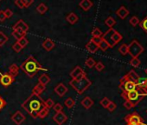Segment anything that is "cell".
<instances>
[{"label": "cell", "mask_w": 147, "mask_h": 125, "mask_svg": "<svg viewBox=\"0 0 147 125\" xmlns=\"http://www.w3.org/2000/svg\"><path fill=\"white\" fill-rule=\"evenodd\" d=\"M5 17H6V18H11L12 17V15H13V12H12V11L11 10V9H5Z\"/></svg>", "instance_id": "cell-48"}, {"label": "cell", "mask_w": 147, "mask_h": 125, "mask_svg": "<svg viewBox=\"0 0 147 125\" xmlns=\"http://www.w3.org/2000/svg\"><path fill=\"white\" fill-rule=\"evenodd\" d=\"M14 81H15V77H13L10 73H5L0 75V84L4 87H8L11 85Z\"/></svg>", "instance_id": "cell-7"}, {"label": "cell", "mask_w": 147, "mask_h": 125, "mask_svg": "<svg viewBox=\"0 0 147 125\" xmlns=\"http://www.w3.org/2000/svg\"><path fill=\"white\" fill-rule=\"evenodd\" d=\"M8 37L3 31H0V46H3L4 44H5L8 42Z\"/></svg>", "instance_id": "cell-30"}, {"label": "cell", "mask_w": 147, "mask_h": 125, "mask_svg": "<svg viewBox=\"0 0 147 125\" xmlns=\"http://www.w3.org/2000/svg\"><path fill=\"white\" fill-rule=\"evenodd\" d=\"M42 47L45 50L47 51H50L51 50H53V48L55 47V42L52 39L49 38H46L43 42H42Z\"/></svg>", "instance_id": "cell-17"}, {"label": "cell", "mask_w": 147, "mask_h": 125, "mask_svg": "<svg viewBox=\"0 0 147 125\" xmlns=\"http://www.w3.org/2000/svg\"><path fill=\"white\" fill-rule=\"evenodd\" d=\"M70 77H72V79H76V80H79L83 78L86 76V72L82 69V67L80 66H76L75 69H74L71 72H70Z\"/></svg>", "instance_id": "cell-9"}, {"label": "cell", "mask_w": 147, "mask_h": 125, "mask_svg": "<svg viewBox=\"0 0 147 125\" xmlns=\"http://www.w3.org/2000/svg\"><path fill=\"white\" fill-rule=\"evenodd\" d=\"M45 89H46V86L45 85H42V84H37L34 88H33V90H32V93L33 94H36V95H37V96H40L44 90H45Z\"/></svg>", "instance_id": "cell-20"}, {"label": "cell", "mask_w": 147, "mask_h": 125, "mask_svg": "<svg viewBox=\"0 0 147 125\" xmlns=\"http://www.w3.org/2000/svg\"><path fill=\"white\" fill-rule=\"evenodd\" d=\"M85 65H86L88 68H93V67H94V66H95L96 62L94 61V58H92V57H88V58L86 60V62H85Z\"/></svg>", "instance_id": "cell-34"}, {"label": "cell", "mask_w": 147, "mask_h": 125, "mask_svg": "<svg viewBox=\"0 0 147 125\" xmlns=\"http://www.w3.org/2000/svg\"><path fill=\"white\" fill-rule=\"evenodd\" d=\"M64 104L66 105V107H67V108H68V109H72L74 106H75L76 102H75V100H74L73 98L69 97V98H67V99H66V100H65Z\"/></svg>", "instance_id": "cell-31"}, {"label": "cell", "mask_w": 147, "mask_h": 125, "mask_svg": "<svg viewBox=\"0 0 147 125\" xmlns=\"http://www.w3.org/2000/svg\"><path fill=\"white\" fill-rule=\"evenodd\" d=\"M20 69L30 78L34 77L40 71H47L32 56H29L24 62H22Z\"/></svg>", "instance_id": "cell-2"}, {"label": "cell", "mask_w": 147, "mask_h": 125, "mask_svg": "<svg viewBox=\"0 0 147 125\" xmlns=\"http://www.w3.org/2000/svg\"><path fill=\"white\" fill-rule=\"evenodd\" d=\"M22 108L27 111L31 117L37 118L39 111L44 107V101L36 94L31 93V95L22 103Z\"/></svg>", "instance_id": "cell-1"}, {"label": "cell", "mask_w": 147, "mask_h": 125, "mask_svg": "<svg viewBox=\"0 0 147 125\" xmlns=\"http://www.w3.org/2000/svg\"><path fill=\"white\" fill-rule=\"evenodd\" d=\"M69 84L73 87V89L75 90L79 95H82L91 86L92 82L87 77H84L83 78L79 79V80L72 79L69 82Z\"/></svg>", "instance_id": "cell-3"}, {"label": "cell", "mask_w": 147, "mask_h": 125, "mask_svg": "<svg viewBox=\"0 0 147 125\" xmlns=\"http://www.w3.org/2000/svg\"><path fill=\"white\" fill-rule=\"evenodd\" d=\"M121 96H122L123 98L125 99V101L130 102V103L132 104L133 107H135V106H136V105H137V104L144 97V96H142V95L137 90V89H136L135 90H132V91L128 92V93H123V92H122Z\"/></svg>", "instance_id": "cell-4"}, {"label": "cell", "mask_w": 147, "mask_h": 125, "mask_svg": "<svg viewBox=\"0 0 147 125\" xmlns=\"http://www.w3.org/2000/svg\"><path fill=\"white\" fill-rule=\"evenodd\" d=\"M92 40H93L95 43L99 44L100 42L101 41V37H92Z\"/></svg>", "instance_id": "cell-52"}, {"label": "cell", "mask_w": 147, "mask_h": 125, "mask_svg": "<svg viewBox=\"0 0 147 125\" xmlns=\"http://www.w3.org/2000/svg\"><path fill=\"white\" fill-rule=\"evenodd\" d=\"M137 86L138 87H142V88H147V78L144 77H138L137 82Z\"/></svg>", "instance_id": "cell-26"}, {"label": "cell", "mask_w": 147, "mask_h": 125, "mask_svg": "<svg viewBox=\"0 0 147 125\" xmlns=\"http://www.w3.org/2000/svg\"><path fill=\"white\" fill-rule=\"evenodd\" d=\"M140 64H141V62H140V60L138 57H132L131 59V61H130V65L131 66L135 67V68L138 67L140 65Z\"/></svg>", "instance_id": "cell-36"}, {"label": "cell", "mask_w": 147, "mask_h": 125, "mask_svg": "<svg viewBox=\"0 0 147 125\" xmlns=\"http://www.w3.org/2000/svg\"><path fill=\"white\" fill-rule=\"evenodd\" d=\"M6 19L5 14L4 11H0V22H4Z\"/></svg>", "instance_id": "cell-50"}, {"label": "cell", "mask_w": 147, "mask_h": 125, "mask_svg": "<svg viewBox=\"0 0 147 125\" xmlns=\"http://www.w3.org/2000/svg\"><path fill=\"white\" fill-rule=\"evenodd\" d=\"M123 37L120 33H119L118 31H114L113 34L111 36V38H110V45H111V48H113V46H115L117 43H119L121 40H122Z\"/></svg>", "instance_id": "cell-12"}, {"label": "cell", "mask_w": 147, "mask_h": 125, "mask_svg": "<svg viewBox=\"0 0 147 125\" xmlns=\"http://www.w3.org/2000/svg\"><path fill=\"white\" fill-rule=\"evenodd\" d=\"M55 92L59 96H63L67 92V88L63 84H59L56 87H55Z\"/></svg>", "instance_id": "cell-14"}, {"label": "cell", "mask_w": 147, "mask_h": 125, "mask_svg": "<svg viewBox=\"0 0 147 125\" xmlns=\"http://www.w3.org/2000/svg\"><path fill=\"white\" fill-rule=\"evenodd\" d=\"M125 120L126 121L127 123H133V124H137V125H143V119L142 117L137 114L136 112L128 115L125 116Z\"/></svg>", "instance_id": "cell-8"}, {"label": "cell", "mask_w": 147, "mask_h": 125, "mask_svg": "<svg viewBox=\"0 0 147 125\" xmlns=\"http://www.w3.org/2000/svg\"><path fill=\"white\" fill-rule=\"evenodd\" d=\"M53 109H54V110L55 111V113H58V112L62 111L63 107H62V105H61V103H55V104H54Z\"/></svg>", "instance_id": "cell-42"}, {"label": "cell", "mask_w": 147, "mask_h": 125, "mask_svg": "<svg viewBox=\"0 0 147 125\" xmlns=\"http://www.w3.org/2000/svg\"><path fill=\"white\" fill-rule=\"evenodd\" d=\"M139 26L143 31H144L147 33V16L142 21L139 22Z\"/></svg>", "instance_id": "cell-37"}, {"label": "cell", "mask_w": 147, "mask_h": 125, "mask_svg": "<svg viewBox=\"0 0 147 125\" xmlns=\"http://www.w3.org/2000/svg\"><path fill=\"white\" fill-rule=\"evenodd\" d=\"M54 104H55V103H54V101L51 98H49L46 101H44V107L48 108L49 109H51V108H53Z\"/></svg>", "instance_id": "cell-40"}, {"label": "cell", "mask_w": 147, "mask_h": 125, "mask_svg": "<svg viewBox=\"0 0 147 125\" xmlns=\"http://www.w3.org/2000/svg\"><path fill=\"white\" fill-rule=\"evenodd\" d=\"M49 112V109L48 108H46V107H43V108L39 111L38 117L42 119V118H44V117H46V116L48 115Z\"/></svg>", "instance_id": "cell-33"}, {"label": "cell", "mask_w": 147, "mask_h": 125, "mask_svg": "<svg viewBox=\"0 0 147 125\" xmlns=\"http://www.w3.org/2000/svg\"><path fill=\"white\" fill-rule=\"evenodd\" d=\"M126 77L129 78V79H131V81H133V82H137V80H138V78L139 77H138V75L134 71H131L128 74H126Z\"/></svg>", "instance_id": "cell-29"}, {"label": "cell", "mask_w": 147, "mask_h": 125, "mask_svg": "<svg viewBox=\"0 0 147 125\" xmlns=\"http://www.w3.org/2000/svg\"><path fill=\"white\" fill-rule=\"evenodd\" d=\"M53 120L57 125H62L67 120V116L65 115V113L61 111V112L55 113V115L53 116Z\"/></svg>", "instance_id": "cell-11"}, {"label": "cell", "mask_w": 147, "mask_h": 125, "mask_svg": "<svg viewBox=\"0 0 147 125\" xmlns=\"http://www.w3.org/2000/svg\"><path fill=\"white\" fill-rule=\"evenodd\" d=\"M95 69H96V71H102L104 69H105V65L102 64L101 62H96V65H95Z\"/></svg>", "instance_id": "cell-43"}, {"label": "cell", "mask_w": 147, "mask_h": 125, "mask_svg": "<svg viewBox=\"0 0 147 125\" xmlns=\"http://www.w3.org/2000/svg\"><path fill=\"white\" fill-rule=\"evenodd\" d=\"M116 14L121 19H125L128 16V14H129V11L125 6H120L119 9L116 12Z\"/></svg>", "instance_id": "cell-19"}, {"label": "cell", "mask_w": 147, "mask_h": 125, "mask_svg": "<svg viewBox=\"0 0 147 125\" xmlns=\"http://www.w3.org/2000/svg\"><path fill=\"white\" fill-rule=\"evenodd\" d=\"M116 107H117V106H116L115 103H113V102H112V101H111V103L108 104V106H107V109L110 112H113V110H115Z\"/></svg>", "instance_id": "cell-46"}, {"label": "cell", "mask_w": 147, "mask_h": 125, "mask_svg": "<svg viewBox=\"0 0 147 125\" xmlns=\"http://www.w3.org/2000/svg\"><path fill=\"white\" fill-rule=\"evenodd\" d=\"M6 102H5V100L1 96H0V111H1L5 106H6Z\"/></svg>", "instance_id": "cell-47"}, {"label": "cell", "mask_w": 147, "mask_h": 125, "mask_svg": "<svg viewBox=\"0 0 147 125\" xmlns=\"http://www.w3.org/2000/svg\"><path fill=\"white\" fill-rule=\"evenodd\" d=\"M18 43L20 44V46L24 49V47H26L27 45H28V43H29V40L24 37H22L21 39H19V40H18Z\"/></svg>", "instance_id": "cell-38"}, {"label": "cell", "mask_w": 147, "mask_h": 125, "mask_svg": "<svg viewBox=\"0 0 147 125\" xmlns=\"http://www.w3.org/2000/svg\"><path fill=\"white\" fill-rule=\"evenodd\" d=\"M12 36L17 39V40H19L21 39L22 37H24L26 36V32L21 31V30H13L12 31Z\"/></svg>", "instance_id": "cell-24"}, {"label": "cell", "mask_w": 147, "mask_h": 125, "mask_svg": "<svg viewBox=\"0 0 147 125\" xmlns=\"http://www.w3.org/2000/svg\"><path fill=\"white\" fill-rule=\"evenodd\" d=\"M24 2L25 8H29L34 3V0H24Z\"/></svg>", "instance_id": "cell-49"}, {"label": "cell", "mask_w": 147, "mask_h": 125, "mask_svg": "<svg viewBox=\"0 0 147 125\" xmlns=\"http://www.w3.org/2000/svg\"><path fill=\"white\" fill-rule=\"evenodd\" d=\"M127 125H137V124H133V123H127Z\"/></svg>", "instance_id": "cell-53"}, {"label": "cell", "mask_w": 147, "mask_h": 125, "mask_svg": "<svg viewBox=\"0 0 147 125\" xmlns=\"http://www.w3.org/2000/svg\"><path fill=\"white\" fill-rule=\"evenodd\" d=\"M119 51L121 55L125 56L126 54H128V45H126L125 43L121 44L119 48Z\"/></svg>", "instance_id": "cell-32"}, {"label": "cell", "mask_w": 147, "mask_h": 125, "mask_svg": "<svg viewBox=\"0 0 147 125\" xmlns=\"http://www.w3.org/2000/svg\"><path fill=\"white\" fill-rule=\"evenodd\" d=\"M129 22H130V24H131L132 26H136V25L139 24V22H140V21H139V19H138L137 17H135V16H134V17H132V18L130 19V21H129Z\"/></svg>", "instance_id": "cell-41"}, {"label": "cell", "mask_w": 147, "mask_h": 125, "mask_svg": "<svg viewBox=\"0 0 147 125\" xmlns=\"http://www.w3.org/2000/svg\"><path fill=\"white\" fill-rule=\"evenodd\" d=\"M92 37H101L103 33L102 31L99 29V28H94L93 31H92V33H91Z\"/></svg>", "instance_id": "cell-35"}, {"label": "cell", "mask_w": 147, "mask_h": 125, "mask_svg": "<svg viewBox=\"0 0 147 125\" xmlns=\"http://www.w3.org/2000/svg\"><path fill=\"white\" fill-rule=\"evenodd\" d=\"M21 30V31H24V32H26L27 33V31H29V25L24 21V20H18L17 23H16V24L13 26V30Z\"/></svg>", "instance_id": "cell-13"}, {"label": "cell", "mask_w": 147, "mask_h": 125, "mask_svg": "<svg viewBox=\"0 0 147 125\" xmlns=\"http://www.w3.org/2000/svg\"><path fill=\"white\" fill-rule=\"evenodd\" d=\"M12 49H13V50L15 51V52H17V53H18V52H20L22 50H23V48L20 46V44L17 42V43H15L13 45H12Z\"/></svg>", "instance_id": "cell-45"}, {"label": "cell", "mask_w": 147, "mask_h": 125, "mask_svg": "<svg viewBox=\"0 0 147 125\" xmlns=\"http://www.w3.org/2000/svg\"><path fill=\"white\" fill-rule=\"evenodd\" d=\"M119 89L122 90L123 93H128L137 89V84L129 79L125 75V77H123V78L120 79Z\"/></svg>", "instance_id": "cell-5"}, {"label": "cell", "mask_w": 147, "mask_h": 125, "mask_svg": "<svg viewBox=\"0 0 147 125\" xmlns=\"http://www.w3.org/2000/svg\"><path fill=\"white\" fill-rule=\"evenodd\" d=\"M0 1H1V0H0Z\"/></svg>", "instance_id": "cell-55"}, {"label": "cell", "mask_w": 147, "mask_h": 125, "mask_svg": "<svg viewBox=\"0 0 147 125\" xmlns=\"http://www.w3.org/2000/svg\"><path fill=\"white\" fill-rule=\"evenodd\" d=\"M124 106L127 109H131V108H133V106H132V104L130 103V102H128V101H125V103H124Z\"/></svg>", "instance_id": "cell-51"}, {"label": "cell", "mask_w": 147, "mask_h": 125, "mask_svg": "<svg viewBox=\"0 0 147 125\" xmlns=\"http://www.w3.org/2000/svg\"><path fill=\"white\" fill-rule=\"evenodd\" d=\"M19 70H20V67H18L17 65L15 64H12L10 67H9V73L11 75H12L13 77H17L19 73Z\"/></svg>", "instance_id": "cell-23"}, {"label": "cell", "mask_w": 147, "mask_h": 125, "mask_svg": "<svg viewBox=\"0 0 147 125\" xmlns=\"http://www.w3.org/2000/svg\"><path fill=\"white\" fill-rule=\"evenodd\" d=\"M50 77L48 75V74H42V75H41L40 77H39V78H38V82H39V84H42V85H47L48 84H49V82H50Z\"/></svg>", "instance_id": "cell-22"}, {"label": "cell", "mask_w": 147, "mask_h": 125, "mask_svg": "<svg viewBox=\"0 0 147 125\" xmlns=\"http://www.w3.org/2000/svg\"><path fill=\"white\" fill-rule=\"evenodd\" d=\"M11 120L13 122H15L17 125H20L22 124L24 121H25V115L19 110H18L16 113H14L11 115Z\"/></svg>", "instance_id": "cell-10"}, {"label": "cell", "mask_w": 147, "mask_h": 125, "mask_svg": "<svg viewBox=\"0 0 147 125\" xmlns=\"http://www.w3.org/2000/svg\"><path fill=\"white\" fill-rule=\"evenodd\" d=\"M145 72H146V74H147V69L145 70Z\"/></svg>", "instance_id": "cell-54"}, {"label": "cell", "mask_w": 147, "mask_h": 125, "mask_svg": "<svg viewBox=\"0 0 147 125\" xmlns=\"http://www.w3.org/2000/svg\"><path fill=\"white\" fill-rule=\"evenodd\" d=\"M143 46L137 40H133L128 45V53L131 57H138V56H140L141 53H143Z\"/></svg>", "instance_id": "cell-6"}, {"label": "cell", "mask_w": 147, "mask_h": 125, "mask_svg": "<svg viewBox=\"0 0 147 125\" xmlns=\"http://www.w3.org/2000/svg\"><path fill=\"white\" fill-rule=\"evenodd\" d=\"M110 103H111V101H110V99H109V98H107V97H104L103 99H101V100H100V104L103 108L107 109V106H108V104H109Z\"/></svg>", "instance_id": "cell-39"}, {"label": "cell", "mask_w": 147, "mask_h": 125, "mask_svg": "<svg viewBox=\"0 0 147 125\" xmlns=\"http://www.w3.org/2000/svg\"><path fill=\"white\" fill-rule=\"evenodd\" d=\"M98 46H99V49L101 50L102 51H106L107 49L111 48V46H110V44L108 43V42L106 41L105 39H103L102 37H101V41L100 42V43L98 44Z\"/></svg>", "instance_id": "cell-25"}, {"label": "cell", "mask_w": 147, "mask_h": 125, "mask_svg": "<svg viewBox=\"0 0 147 125\" xmlns=\"http://www.w3.org/2000/svg\"><path fill=\"white\" fill-rule=\"evenodd\" d=\"M94 5V3L91 1V0H82V1L79 3V6L85 12L89 11Z\"/></svg>", "instance_id": "cell-16"}, {"label": "cell", "mask_w": 147, "mask_h": 125, "mask_svg": "<svg viewBox=\"0 0 147 125\" xmlns=\"http://www.w3.org/2000/svg\"><path fill=\"white\" fill-rule=\"evenodd\" d=\"M66 20L70 24H75L78 22L79 18L78 16L75 13V12H70L68 13V15L66 17Z\"/></svg>", "instance_id": "cell-18"}, {"label": "cell", "mask_w": 147, "mask_h": 125, "mask_svg": "<svg viewBox=\"0 0 147 125\" xmlns=\"http://www.w3.org/2000/svg\"><path fill=\"white\" fill-rule=\"evenodd\" d=\"M86 50H87L88 52L94 54V53H95V52L99 50V46H98V44L95 43L92 40V38H91L90 41L86 44Z\"/></svg>", "instance_id": "cell-15"}, {"label": "cell", "mask_w": 147, "mask_h": 125, "mask_svg": "<svg viewBox=\"0 0 147 125\" xmlns=\"http://www.w3.org/2000/svg\"><path fill=\"white\" fill-rule=\"evenodd\" d=\"M36 11L40 13V14H44V13H46V12L48 11V6L45 5V4H43V3H41L37 7H36Z\"/></svg>", "instance_id": "cell-27"}, {"label": "cell", "mask_w": 147, "mask_h": 125, "mask_svg": "<svg viewBox=\"0 0 147 125\" xmlns=\"http://www.w3.org/2000/svg\"><path fill=\"white\" fill-rule=\"evenodd\" d=\"M15 5H16L19 9H24V8H25L24 0H15Z\"/></svg>", "instance_id": "cell-44"}, {"label": "cell", "mask_w": 147, "mask_h": 125, "mask_svg": "<svg viewBox=\"0 0 147 125\" xmlns=\"http://www.w3.org/2000/svg\"><path fill=\"white\" fill-rule=\"evenodd\" d=\"M105 24L107 26H108L109 28H113V25L116 24V21L113 17H108L106 20H105Z\"/></svg>", "instance_id": "cell-28"}, {"label": "cell", "mask_w": 147, "mask_h": 125, "mask_svg": "<svg viewBox=\"0 0 147 125\" xmlns=\"http://www.w3.org/2000/svg\"><path fill=\"white\" fill-rule=\"evenodd\" d=\"M81 103H82V105L85 109H90V108L94 105V101H93V99H91V97L86 96V97L82 101Z\"/></svg>", "instance_id": "cell-21"}]
</instances>
